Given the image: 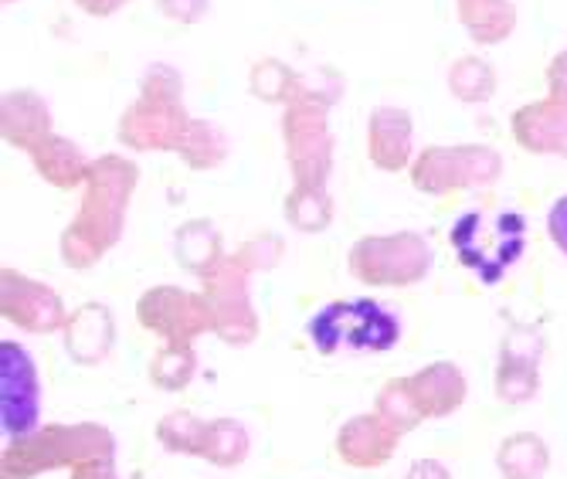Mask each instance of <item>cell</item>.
Listing matches in <instances>:
<instances>
[{
	"mask_svg": "<svg viewBox=\"0 0 567 479\" xmlns=\"http://www.w3.org/2000/svg\"><path fill=\"white\" fill-rule=\"evenodd\" d=\"M238 258L248 265V273H269L282 258V242L276 235H259V238H251V242L241 245Z\"/></svg>",
	"mask_w": 567,
	"mask_h": 479,
	"instance_id": "cell-33",
	"label": "cell"
},
{
	"mask_svg": "<svg viewBox=\"0 0 567 479\" xmlns=\"http://www.w3.org/2000/svg\"><path fill=\"white\" fill-rule=\"evenodd\" d=\"M38 418H41L38 364L21 344L4 340L0 344V421H4L8 442L34 436Z\"/></svg>",
	"mask_w": 567,
	"mask_h": 479,
	"instance_id": "cell-10",
	"label": "cell"
},
{
	"mask_svg": "<svg viewBox=\"0 0 567 479\" xmlns=\"http://www.w3.org/2000/svg\"><path fill=\"white\" fill-rule=\"evenodd\" d=\"M89 459H116V439L106 425H44L34 436L8 442L4 479H31L59 466H82Z\"/></svg>",
	"mask_w": 567,
	"mask_h": 479,
	"instance_id": "cell-2",
	"label": "cell"
},
{
	"mask_svg": "<svg viewBox=\"0 0 567 479\" xmlns=\"http://www.w3.org/2000/svg\"><path fill=\"white\" fill-rule=\"evenodd\" d=\"M343 95V79L330 69H313V72H296L289 85L286 105H309V110H327Z\"/></svg>",
	"mask_w": 567,
	"mask_h": 479,
	"instance_id": "cell-28",
	"label": "cell"
},
{
	"mask_svg": "<svg viewBox=\"0 0 567 479\" xmlns=\"http://www.w3.org/2000/svg\"><path fill=\"white\" fill-rule=\"evenodd\" d=\"M509 130L524 150L567 160V105L554 99L520 105L509 120Z\"/></svg>",
	"mask_w": 567,
	"mask_h": 479,
	"instance_id": "cell-14",
	"label": "cell"
},
{
	"mask_svg": "<svg viewBox=\"0 0 567 479\" xmlns=\"http://www.w3.org/2000/svg\"><path fill=\"white\" fill-rule=\"evenodd\" d=\"M72 479H120L113 459H89L72 469Z\"/></svg>",
	"mask_w": 567,
	"mask_h": 479,
	"instance_id": "cell-38",
	"label": "cell"
},
{
	"mask_svg": "<svg viewBox=\"0 0 567 479\" xmlns=\"http://www.w3.org/2000/svg\"><path fill=\"white\" fill-rule=\"evenodd\" d=\"M547 235L567 255V194L560 201H554V207H550V215H547Z\"/></svg>",
	"mask_w": 567,
	"mask_h": 479,
	"instance_id": "cell-36",
	"label": "cell"
},
{
	"mask_svg": "<svg viewBox=\"0 0 567 479\" xmlns=\"http://www.w3.org/2000/svg\"><path fill=\"white\" fill-rule=\"evenodd\" d=\"M540 391V375H537V364L527 360H503L496 367V395L506 405H527L534 395Z\"/></svg>",
	"mask_w": 567,
	"mask_h": 479,
	"instance_id": "cell-31",
	"label": "cell"
},
{
	"mask_svg": "<svg viewBox=\"0 0 567 479\" xmlns=\"http://www.w3.org/2000/svg\"><path fill=\"white\" fill-rule=\"evenodd\" d=\"M75 4L89 18H113L116 11H123L130 4V0H75Z\"/></svg>",
	"mask_w": 567,
	"mask_h": 479,
	"instance_id": "cell-39",
	"label": "cell"
},
{
	"mask_svg": "<svg viewBox=\"0 0 567 479\" xmlns=\"http://www.w3.org/2000/svg\"><path fill=\"white\" fill-rule=\"evenodd\" d=\"M0 133H4V140L11 146L31 153L44 136H51L48 102L31 89L8 92L4 102H0Z\"/></svg>",
	"mask_w": 567,
	"mask_h": 479,
	"instance_id": "cell-17",
	"label": "cell"
},
{
	"mask_svg": "<svg viewBox=\"0 0 567 479\" xmlns=\"http://www.w3.org/2000/svg\"><path fill=\"white\" fill-rule=\"evenodd\" d=\"M401 436L394 425L371 411V415H353L350 421H343V429L337 436V452L347 466L353 469H378L384 462H391V456L401 446Z\"/></svg>",
	"mask_w": 567,
	"mask_h": 479,
	"instance_id": "cell-13",
	"label": "cell"
},
{
	"mask_svg": "<svg viewBox=\"0 0 567 479\" xmlns=\"http://www.w3.org/2000/svg\"><path fill=\"white\" fill-rule=\"evenodd\" d=\"M540 350H544V340L537 330H527V327H513L499 347V357L503 360H527V364H540Z\"/></svg>",
	"mask_w": 567,
	"mask_h": 479,
	"instance_id": "cell-34",
	"label": "cell"
},
{
	"mask_svg": "<svg viewBox=\"0 0 567 479\" xmlns=\"http://www.w3.org/2000/svg\"><path fill=\"white\" fill-rule=\"evenodd\" d=\"M309 340L320 354L347 350H391L401 337L398 316L388 313L374 299H353V303H330L313 319H309Z\"/></svg>",
	"mask_w": 567,
	"mask_h": 479,
	"instance_id": "cell-4",
	"label": "cell"
},
{
	"mask_svg": "<svg viewBox=\"0 0 567 479\" xmlns=\"http://www.w3.org/2000/svg\"><path fill=\"white\" fill-rule=\"evenodd\" d=\"M136 316L146 330L164 337L167 344L190 347L200 334H215V319L208 309V299L194 296L177 286H153L140 296Z\"/></svg>",
	"mask_w": 567,
	"mask_h": 479,
	"instance_id": "cell-11",
	"label": "cell"
},
{
	"mask_svg": "<svg viewBox=\"0 0 567 479\" xmlns=\"http://www.w3.org/2000/svg\"><path fill=\"white\" fill-rule=\"evenodd\" d=\"M190 116L184 110V82L171 65H153L140 82V99L120 120V140L130 150H174L181 146Z\"/></svg>",
	"mask_w": 567,
	"mask_h": 479,
	"instance_id": "cell-3",
	"label": "cell"
},
{
	"mask_svg": "<svg viewBox=\"0 0 567 479\" xmlns=\"http://www.w3.org/2000/svg\"><path fill=\"white\" fill-rule=\"evenodd\" d=\"M404 479H452V476H449V469L439 459H419L415 466L408 469Z\"/></svg>",
	"mask_w": 567,
	"mask_h": 479,
	"instance_id": "cell-40",
	"label": "cell"
},
{
	"mask_svg": "<svg viewBox=\"0 0 567 479\" xmlns=\"http://www.w3.org/2000/svg\"><path fill=\"white\" fill-rule=\"evenodd\" d=\"M0 313H4L8 324L28 334L65 330V319H69L55 289L38 279H28L24 273H14V269L0 273Z\"/></svg>",
	"mask_w": 567,
	"mask_h": 479,
	"instance_id": "cell-12",
	"label": "cell"
},
{
	"mask_svg": "<svg viewBox=\"0 0 567 479\" xmlns=\"http://www.w3.org/2000/svg\"><path fill=\"white\" fill-rule=\"evenodd\" d=\"M116 324L110 306L102 303H82L65 319V350L75 364H102L113 350Z\"/></svg>",
	"mask_w": 567,
	"mask_h": 479,
	"instance_id": "cell-16",
	"label": "cell"
},
{
	"mask_svg": "<svg viewBox=\"0 0 567 479\" xmlns=\"http://www.w3.org/2000/svg\"><path fill=\"white\" fill-rule=\"evenodd\" d=\"M374 408H378V415H384L394 425L398 432H411V429H419V425L425 421V415H422V408L415 401V391H411L408 378L384 385L378 401H374Z\"/></svg>",
	"mask_w": 567,
	"mask_h": 479,
	"instance_id": "cell-30",
	"label": "cell"
},
{
	"mask_svg": "<svg viewBox=\"0 0 567 479\" xmlns=\"http://www.w3.org/2000/svg\"><path fill=\"white\" fill-rule=\"evenodd\" d=\"M408 385L415 391V401L425 418L452 415L462 401H466V378H462V370L449 360H435V364L422 367L419 375L408 378Z\"/></svg>",
	"mask_w": 567,
	"mask_h": 479,
	"instance_id": "cell-18",
	"label": "cell"
},
{
	"mask_svg": "<svg viewBox=\"0 0 567 479\" xmlns=\"http://www.w3.org/2000/svg\"><path fill=\"white\" fill-rule=\"evenodd\" d=\"M248 265L238 255H221V262L208 276H200L204 283V299H208L215 334L225 344L245 347L259 334V313L251 306L248 296Z\"/></svg>",
	"mask_w": 567,
	"mask_h": 479,
	"instance_id": "cell-8",
	"label": "cell"
},
{
	"mask_svg": "<svg viewBox=\"0 0 567 479\" xmlns=\"http://www.w3.org/2000/svg\"><path fill=\"white\" fill-rule=\"evenodd\" d=\"M161 8H164L167 18L194 24V21L204 18V11H208V0H161Z\"/></svg>",
	"mask_w": 567,
	"mask_h": 479,
	"instance_id": "cell-35",
	"label": "cell"
},
{
	"mask_svg": "<svg viewBox=\"0 0 567 479\" xmlns=\"http://www.w3.org/2000/svg\"><path fill=\"white\" fill-rule=\"evenodd\" d=\"M231 143H228V133L212 123V120H190L177 153L184 156V164L190 171H215L225 164V156H228Z\"/></svg>",
	"mask_w": 567,
	"mask_h": 479,
	"instance_id": "cell-23",
	"label": "cell"
},
{
	"mask_svg": "<svg viewBox=\"0 0 567 479\" xmlns=\"http://www.w3.org/2000/svg\"><path fill=\"white\" fill-rule=\"evenodd\" d=\"M282 143L296 187H327V177L333 171V136L327 126V110L286 105Z\"/></svg>",
	"mask_w": 567,
	"mask_h": 479,
	"instance_id": "cell-9",
	"label": "cell"
},
{
	"mask_svg": "<svg viewBox=\"0 0 567 479\" xmlns=\"http://www.w3.org/2000/svg\"><path fill=\"white\" fill-rule=\"evenodd\" d=\"M347 265L364 286H415L432 269V245L419 232L368 235L350 248Z\"/></svg>",
	"mask_w": 567,
	"mask_h": 479,
	"instance_id": "cell-6",
	"label": "cell"
},
{
	"mask_svg": "<svg viewBox=\"0 0 567 479\" xmlns=\"http://www.w3.org/2000/svg\"><path fill=\"white\" fill-rule=\"evenodd\" d=\"M411 116L401 105H378L368 123V156L378 171L398 174L411 164Z\"/></svg>",
	"mask_w": 567,
	"mask_h": 479,
	"instance_id": "cell-15",
	"label": "cell"
},
{
	"mask_svg": "<svg viewBox=\"0 0 567 479\" xmlns=\"http://www.w3.org/2000/svg\"><path fill=\"white\" fill-rule=\"evenodd\" d=\"M503 174V156L486 143H462V146H429L411 167V181L422 194H455L489 187Z\"/></svg>",
	"mask_w": 567,
	"mask_h": 479,
	"instance_id": "cell-7",
	"label": "cell"
},
{
	"mask_svg": "<svg viewBox=\"0 0 567 479\" xmlns=\"http://www.w3.org/2000/svg\"><path fill=\"white\" fill-rule=\"evenodd\" d=\"M449 89L458 102H470V105H480V102H489L493 92H496V72L486 59L480 55H466L452 62L449 69Z\"/></svg>",
	"mask_w": 567,
	"mask_h": 479,
	"instance_id": "cell-25",
	"label": "cell"
},
{
	"mask_svg": "<svg viewBox=\"0 0 567 479\" xmlns=\"http://www.w3.org/2000/svg\"><path fill=\"white\" fill-rule=\"evenodd\" d=\"M547 89H550V99L567 105V51H560V55L547 65Z\"/></svg>",
	"mask_w": 567,
	"mask_h": 479,
	"instance_id": "cell-37",
	"label": "cell"
},
{
	"mask_svg": "<svg viewBox=\"0 0 567 479\" xmlns=\"http://www.w3.org/2000/svg\"><path fill=\"white\" fill-rule=\"evenodd\" d=\"M194 370H197L194 350L181 347V344H167L157 357L150 360V381L164 391H184L194 381Z\"/></svg>",
	"mask_w": 567,
	"mask_h": 479,
	"instance_id": "cell-29",
	"label": "cell"
},
{
	"mask_svg": "<svg viewBox=\"0 0 567 479\" xmlns=\"http://www.w3.org/2000/svg\"><path fill=\"white\" fill-rule=\"evenodd\" d=\"M140 171L133 160L123 156H102L92 164L85 194L79 204L75 222L62 235V258L75 273H85L106 255L126 228V207Z\"/></svg>",
	"mask_w": 567,
	"mask_h": 479,
	"instance_id": "cell-1",
	"label": "cell"
},
{
	"mask_svg": "<svg viewBox=\"0 0 567 479\" xmlns=\"http://www.w3.org/2000/svg\"><path fill=\"white\" fill-rule=\"evenodd\" d=\"M292 79H296V72L289 65H282L279 59H262L259 65H251L248 89H251V95H259L262 102H286Z\"/></svg>",
	"mask_w": 567,
	"mask_h": 479,
	"instance_id": "cell-32",
	"label": "cell"
},
{
	"mask_svg": "<svg viewBox=\"0 0 567 479\" xmlns=\"http://www.w3.org/2000/svg\"><path fill=\"white\" fill-rule=\"evenodd\" d=\"M31 160H34V171L59 191H72V187H82L89 181V171L92 164L85 160V153L69 140V136H59L51 133L44 136L34 150H31Z\"/></svg>",
	"mask_w": 567,
	"mask_h": 479,
	"instance_id": "cell-19",
	"label": "cell"
},
{
	"mask_svg": "<svg viewBox=\"0 0 567 479\" xmlns=\"http://www.w3.org/2000/svg\"><path fill=\"white\" fill-rule=\"evenodd\" d=\"M524 235L527 222L517 211H503L493 225H486V215H480V211H466L452 228V245L458 252V262L493 286L524 255Z\"/></svg>",
	"mask_w": 567,
	"mask_h": 479,
	"instance_id": "cell-5",
	"label": "cell"
},
{
	"mask_svg": "<svg viewBox=\"0 0 567 479\" xmlns=\"http://www.w3.org/2000/svg\"><path fill=\"white\" fill-rule=\"evenodd\" d=\"M174 252L177 262L194 276H208L215 265L221 262V235L212 222H187L181 225L177 238H174Z\"/></svg>",
	"mask_w": 567,
	"mask_h": 479,
	"instance_id": "cell-21",
	"label": "cell"
},
{
	"mask_svg": "<svg viewBox=\"0 0 567 479\" xmlns=\"http://www.w3.org/2000/svg\"><path fill=\"white\" fill-rule=\"evenodd\" d=\"M496 466H499L503 479H540L550 466V449L540 436L517 432L499 446Z\"/></svg>",
	"mask_w": 567,
	"mask_h": 479,
	"instance_id": "cell-22",
	"label": "cell"
},
{
	"mask_svg": "<svg viewBox=\"0 0 567 479\" xmlns=\"http://www.w3.org/2000/svg\"><path fill=\"white\" fill-rule=\"evenodd\" d=\"M286 218L296 232L306 235L327 232L333 222V197L327 194V187H296L286 197Z\"/></svg>",
	"mask_w": 567,
	"mask_h": 479,
	"instance_id": "cell-24",
	"label": "cell"
},
{
	"mask_svg": "<svg viewBox=\"0 0 567 479\" xmlns=\"http://www.w3.org/2000/svg\"><path fill=\"white\" fill-rule=\"evenodd\" d=\"M4 4H18V0H4Z\"/></svg>",
	"mask_w": 567,
	"mask_h": 479,
	"instance_id": "cell-41",
	"label": "cell"
},
{
	"mask_svg": "<svg viewBox=\"0 0 567 479\" xmlns=\"http://www.w3.org/2000/svg\"><path fill=\"white\" fill-rule=\"evenodd\" d=\"M157 439L167 452L177 456H197L204 452V439H208V421H200L194 411H171L157 421Z\"/></svg>",
	"mask_w": 567,
	"mask_h": 479,
	"instance_id": "cell-26",
	"label": "cell"
},
{
	"mask_svg": "<svg viewBox=\"0 0 567 479\" xmlns=\"http://www.w3.org/2000/svg\"><path fill=\"white\" fill-rule=\"evenodd\" d=\"M458 21L476 44H499L517 28L513 0H458Z\"/></svg>",
	"mask_w": 567,
	"mask_h": 479,
	"instance_id": "cell-20",
	"label": "cell"
},
{
	"mask_svg": "<svg viewBox=\"0 0 567 479\" xmlns=\"http://www.w3.org/2000/svg\"><path fill=\"white\" fill-rule=\"evenodd\" d=\"M245 456H248V432L241 421H235V418L208 421V439H204L200 459H208L221 469H231V466H241Z\"/></svg>",
	"mask_w": 567,
	"mask_h": 479,
	"instance_id": "cell-27",
	"label": "cell"
}]
</instances>
